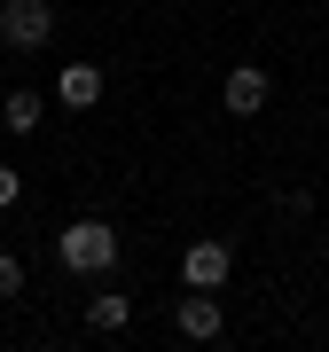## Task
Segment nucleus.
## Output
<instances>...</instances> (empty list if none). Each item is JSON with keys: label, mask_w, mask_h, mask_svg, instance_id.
<instances>
[{"label": "nucleus", "mask_w": 329, "mask_h": 352, "mask_svg": "<svg viewBox=\"0 0 329 352\" xmlns=\"http://www.w3.org/2000/svg\"><path fill=\"white\" fill-rule=\"evenodd\" d=\"M16 289H24V266H16L8 251H0V298H16Z\"/></svg>", "instance_id": "9"}, {"label": "nucleus", "mask_w": 329, "mask_h": 352, "mask_svg": "<svg viewBox=\"0 0 329 352\" xmlns=\"http://www.w3.org/2000/svg\"><path fill=\"white\" fill-rule=\"evenodd\" d=\"M134 321V298H110V289H102V298H87V329H102V337H110V329H126Z\"/></svg>", "instance_id": "7"}, {"label": "nucleus", "mask_w": 329, "mask_h": 352, "mask_svg": "<svg viewBox=\"0 0 329 352\" xmlns=\"http://www.w3.org/2000/svg\"><path fill=\"white\" fill-rule=\"evenodd\" d=\"M0 126H8V133H39V94L32 87L8 94V102H0Z\"/></svg>", "instance_id": "8"}, {"label": "nucleus", "mask_w": 329, "mask_h": 352, "mask_svg": "<svg viewBox=\"0 0 329 352\" xmlns=\"http://www.w3.org/2000/svg\"><path fill=\"white\" fill-rule=\"evenodd\" d=\"M220 94H228V118H259V110H266V71H259V63H235Z\"/></svg>", "instance_id": "4"}, {"label": "nucleus", "mask_w": 329, "mask_h": 352, "mask_svg": "<svg viewBox=\"0 0 329 352\" xmlns=\"http://www.w3.org/2000/svg\"><path fill=\"white\" fill-rule=\"evenodd\" d=\"M220 321H228V314H220V298H204V289H196V298H180V337L212 344V337H220Z\"/></svg>", "instance_id": "5"}, {"label": "nucleus", "mask_w": 329, "mask_h": 352, "mask_svg": "<svg viewBox=\"0 0 329 352\" xmlns=\"http://www.w3.org/2000/svg\"><path fill=\"white\" fill-rule=\"evenodd\" d=\"M55 94H63V110H94V102H102V71L94 63H71L63 78H55Z\"/></svg>", "instance_id": "6"}, {"label": "nucleus", "mask_w": 329, "mask_h": 352, "mask_svg": "<svg viewBox=\"0 0 329 352\" xmlns=\"http://www.w3.org/2000/svg\"><path fill=\"white\" fill-rule=\"evenodd\" d=\"M0 39H8L16 55H39L55 39V8L47 0H0Z\"/></svg>", "instance_id": "2"}, {"label": "nucleus", "mask_w": 329, "mask_h": 352, "mask_svg": "<svg viewBox=\"0 0 329 352\" xmlns=\"http://www.w3.org/2000/svg\"><path fill=\"white\" fill-rule=\"evenodd\" d=\"M228 266H235V251H228V243H189L180 274H189V289H220V282H228Z\"/></svg>", "instance_id": "3"}, {"label": "nucleus", "mask_w": 329, "mask_h": 352, "mask_svg": "<svg viewBox=\"0 0 329 352\" xmlns=\"http://www.w3.org/2000/svg\"><path fill=\"white\" fill-rule=\"evenodd\" d=\"M55 251H63L71 274H110V266H118V227H102V219H71L63 235H55Z\"/></svg>", "instance_id": "1"}, {"label": "nucleus", "mask_w": 329, "mask_h": 352, "mask_svg": "<svg viewBox=\"0 0 329 352\" xmlns=\"http://www.w3.org/2000/svg\"><path fill=\"white\" fill-rule=\"evenodd\" d=\"M16 196H24V180H16V164H0V212H8Z\"/></svg>", "instance_id": "10"}]
</instances>
